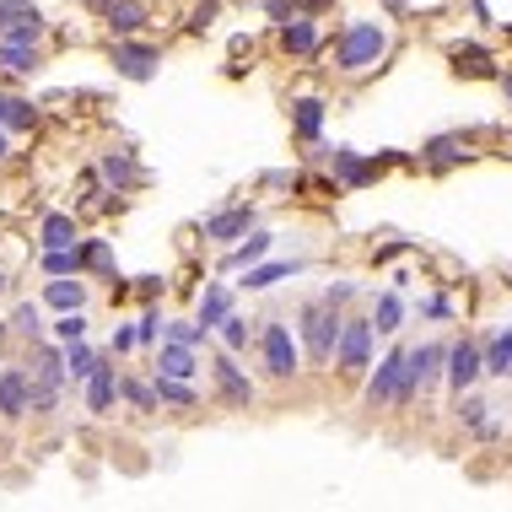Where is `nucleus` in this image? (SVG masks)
Instances as JSON below:
<instances>
[{
  "label": "nucleus",
  "mask_w": 512,
  "mask_h": 512,
  "mask_svg": "<svg viewBox=\"0 0 512 512\" xmlns=\"http://www.w3.org/2000/svg\"><path fill=\"white\" fill-rule=\"evenodd\" d=\"M383 54H389V27L372 22V17H356L340 27L335 38V71L340 76H367L383 65Z\"/></svg>",
  "instance_id": "1"
},
{
  "label": "nucleus",
  "mask_w": 512,
  "mask_h": 512,
  "mask_svg": "<svg viewBox=\"0 0 512 512\" xmlns=\"http://www.w3.org/2000/svg\"><path fill=\"white\" fill-rule=\"evenodd\" d=\"M340 329H345V313H340V308H329V302H308V308L297 313L302 356H308V362H335Z\"/></svg>",
  "instance_id": "2"
},
{
  "label": "nucleus",
  "mask_w": 512,
  "mask_h": 512,
  "mask_svg": "<svg viewBox=\"0 0 512 512\" xmlns=\"http://www.w3.org/2000/svg\"><path fill=\"white\" fill-rule=\"evenodd\" d=\"M405 378H410V345H394L383 362L367 367V410H389V405H405Z\"/></svg>",
  "instance_id": "3"
},
{
  "label": "nucleus",
  "mask_w": 512,
  "mask_h": 512,
  "mask_svg": "<svg viewBox=\"0 0 512 512\" xmlns=\"http://www.w3.org/2000/svg\"><path fill=\"white\" fill-rule=\"evenodd\" d=\"M259 362H265L270 378H297V362H302V340L292 324H281V318H270L265 329H259Z\"/></svg>",
  "instance_id": "4"
},
{
  "label": "nucleus",
  "mask_w": 512,
  "mask_h": 512,
  "mask_svg": "<svg viewBox=\"0 0 512 512\" xmlns=\"http://www.w3.org/2000/svg\"><path fill=\"white\" fill-rule=\"evenodd\" d=\"M372 335H378L372 318H345L340 345H335V367L345 372V378H362V372L372 367Z\"/></svg>",
  "instance_id": "5"
},
{
  "label": "nucleus",
  "mask_w": 512,
  "mask_h": 512,
  "mask_svg": "<svg viewBox=\"0 0 512 512\" xmlns=\"http://www.w3.org/2000/svg\"><path fill=\"white\" fill-rule=\"evenodd\" d=\"M254 221H259V211L254 205H221V211H211L205 216V243H221V248H232V243H243L248 232H254Z\"/></svg>",
  "instance_id": "6"
},
{
  "label": "nucleus",
  "mask_w": 512,
  "mask_h": 512,
  "mask_svg": "<svg viewBox=\"0 0 512 512\" xmlns=\"http://www.w3.org/2000/svg\"><path fill=\"white\" fill-rule=\"evenodd\" d=\"M162 65V49L157 44H141V38H114V71L124 81H151Z\"/></svg>",
  "instance_id": "7"
},
{
  "label": "nucleus",
  "mask_w": 512,
  "mask_h": 512,
  "mask_svg": "<svg viewBox=\"0 0 512 512\" xmlns=\"http://www.w3.org/2000/svg\"><path fill=\"white\" fill-rule=\"evenodd\" d=\"M329 168H335L340 189H367L372 178L389 168V162H383V157H362V151H351V146H335V151H329Z\"/></svg>",
  "instance_id": "8"
},
{
  "label": "nucleus",
  "mask_w": 512,
  "mask_h": 512,
  "mask_svg": "<svg viewBox=\"0 0 512 512\" xmlns=\"http://www.w3.org/2000/svg\"><path fill=\"white\" fill-rule=\"evenodd\" d=\"M437 378H448V345H442V340L410 345V399L426 394Z\"/></svg>",
  "instance_id": "9"
},
{
  "label": "nucleus",
  "mask_w": 512,
  "mask_h": 512,
  "mask_svg": "<svg viewBox=\"0 0 512 512\" xmlns=\"http://www.w3.org/2000/svg\"><path fill=\"white\" fill-rule=\"evenodd\" d=\"M480 378H486V356H480V345L475 340L448 345V389H453V399L469 394Z\"/></svg>",
  "instance_id": "10"
},
{
  "label": "nucleus",
  "mask_w": 512,
  "mask_h": 512,
  "mask_svg": "<svg viewBox=\"0 0 512 512\" xmlns=\"http://www.w3.org/2000/svg\"><path fill=\"white\" fill-rule=\"evenodd\" d=\"M211 378H216V389H221V399H227L232 410L254 405V383H248V372L238 367V351H221L211 362Z\"/></svg>",
  "instance_id": "11"
},
{
  "label": "nucleus",
  "mask_w": 512,
  "mask_h": 512,
  "mask_svg": "<svg viewBox=\"0 0 512 512\" xmlns=\"http://www.w3.org/2000/svg\"><path fill=\"white\" fill-rule=\"evenodd\" d=\"M475 157V146H469V135H432V141L421 146V168H432V173H448V168H459V162Z\"/></svg>",
  "instance_id": "12"
},
{
  "label": "nucleus",
  "mask_w": 512,
  "mask_h": 512,
  "mask_svg": "<svg viewBox=\"0 0 512 512\" xmlns=\"http://www.w3.org/2000/svg\"><path fill=\"white\" fill-rule=\"evenodd\" d=\"M27 399H33V367H0V415H27Z\"/></svg>",
  "instance_id": "13"
},
{
  "label": "nucleus",
  "mask_w": 512,
  "mask_h": 512,
  "mask_svg": "<svg viewBox=\"0 0 512 512\" xmlns=\"http://www.w3.org/2000/svg\"><path fill=\"white\" fill-rule=\"evenodd\" d=\"M281 49L297 54V60H313L318 54V17L313 11H297V17L281 22Z\"/></svg>",
  "instance_id": "14"
},
{
  "label": "nucleus",
  "mask_w": 512,
  "mask_h": 512,
  "mask_svg": "<svg viewBox=\"0 0 512 512\" xmlns=\"http://www.w3.org/2000/svg\"><path fill=\"white\" fill-rule=\"evenodd\" d=\"M44 308H54V313L87 308V281H81V275H49L44 281Z\"/></svg>",
  "instance_id": "15"
},
{
  "label": "nucleus",
  "mask_w": 512,
  "mask_h": 512,
  "mask_svg": "<svg viewBox=\"0 0 512 512\" xmlns=\"http://www.w3.org/2000/svg\"><path fill=\"white\" fill-rule=\"evenodd\" d=\"M98 173L108 178V189H135V184H146V173H141V162L130 157V151H103V162H98Z\"/></svg>",
  "instance_id": "16"
},
{
  "label": "nucleus",
  "mask_w": 512,
  "mask_h": 512,
  "mask_svg": "<svg viewBox=\"0 0 512 512\" xmlns=\"http://www.w3.org/2000/svg\"><path fill=\"white\" fill-rule=\"evenodd\" d=\"M114 399H119V372L98 356V367H92V378H87V410L108 415V410H114Z\"/></svg>",
  "instance_id": "17"
},
{
  "label": "nucleus",
  "mask_w": 512,
  "mask_h": 512,
  "mask_svg": "<svg viewBox=\"0 0 512 512\" xmlns=\"http://www.w3.org/2000/svg\"><path fill=\"white\" fill-rule=\"evenodd\" d=\"M146 17H151L146 0H114V6L103 11V22H108V33H114V38H135L146 27Z\"/></svg>",
  "instance_id": "18"
},
{
  "label": "nucleus",
  "mask_w": 512,
  "mask_h": 512,
  "mask_svg": "<svg viewBox=\"0 0 512 512\" xmlns=\"http://www.w3.org/2000/svg\"><path fill=\"white\" fill-rule=\"evenodd\" d=\"M0 71L6 76H33L38 71V44H27V38H0Z\"/></svg>",
  "instance_id": "19"
},
{
  "label": "nucleus",
  "mask_w": 512,
  "mask_h": 512,
  "mask_svg": "<svg viewBox=\"0 0 512 512\" xmlns=\"http://www.w3.org/2000/svg\"><path fill=\"white\" fill-rule=\"evenodd\" d=\"M308 265H302V259H275V265H265V259H259L254 270H243V286L248 292H270L275 281H286V275H302Z\"/></svg>",
  "instance_id": "20"
},
{
  "label": "nucleus",
  "mask_w": 512,
  "mask_h": 512,
  "mask_svg": "<svg viewBox=\"0 0 512 512\" xmlns=\"http://www.w3.org/2000/svg\"><path fill=\"white\" fill-rule=\"evenodd\" d=\"M292 135H297V141H308V146H318V135H324V103H318V98H297L292 103Z\"/></svg>",
  "instance_id": "21"
},
{
  "label": "nucleus",
  "mask_w": 512,
  "mask_h": 512,
  "mask_svg": "<svg viewBox=\"0 0 512 512\" xmlns=\"http://www.w3.org/2000/svg\"><path fill=\"white\" fill-rule=\"evenodd\" d=\"M71 243H81L71 211H49L44 221H38V248H71Z\"/></svg>",
  "instance_id": "22"
},
{
  "label": "nucleus",
  "mask_w": 512,
  "mask_h": 512,
  "mask_svg": "<svg viewBox=\"0 0 512 512\" xmlns=\"http://www.w3.org/2000/svg\"><path fill=\"white\" fill-rule=\"evenodd\" d=\"M453 71L480 81V76H496V60H491V49H480V44H453Z\"/></svg>",
  "instance_id": "23"
},
{
  "label": "nucleus",
  "mask_w": 512,
  "mask_h": 512,
  "mask_svg": "<svg viewBox=\"0 0 512 512\" xmlns=\"http://www.w3.org/2000/svg\"><path fill=\"white\" fill-rule=\"evenodd\" d=\"M157 372H168V378H195V345H178V340H162L157 351Z\"/></svg>",
  "instance_id": "24"
},
{
  "label": "nucleus",
  "mask_w": 512,
  "mask_h": 512,
  "mask_svg": "<svg viewBox=\"0 0 512 512\" xmlns=\"http://www.w3.org/2000/svg\"><path fill=\"white\" fill-rule=\"evenodd\" d=\"M270 248H275V238H270V232H259V227H254L243 243H232V259H227V265H232V270H254L259 259L270 254Z\"/></svg>",
  "instance_id": "25"
},
{
  "label": "nucleus",
  "mask_w": 512,
  "mask_h": 512,
  "mask_svg": "<svg viewBox=\"0 0 512 512\" xmlns=\"http://www.w3.org/2000/svg\"><path fill=\"white\" fill-rule=\"evenodd\" d=\"M480 356H486V378H507V367H512V324L496 329V335L480 345Z\"/></svg>",
  "instance_id": "26"
},
{
  "label": "nucleus",
  "mask_w": 512,
  "mask_h": 512,
  "mask_svg": "<svg viewBox=\"0 0 512 512\" xmlns=\"http://www.w3.org/2000/svg\"><path fill=\"white\" fill-rule=\"evenodd\" d=\"M81 275H103V281H114V248H108V238L81 243Z\"/></svg>",
  "instance_id": "27"
},
{
  "label": "nucleus",
  "mask_w": 512,
  "mask_h": 512,
  "mask_svg": "<svg viewBox=\"0 0 512 512\" xmlns=\"http://www.w3.org/2000/svg\"><path fill=\"white\" fill-rule=\"evenodd\" d=\"M60 389H65V378H44V372H33V399H27V415H54V410H60Z\"/></svg>",
  "instance_id": "28"
},
{
  "label": "nucleus",
  "mask_w": 512,
  "mask_h": 512,
  "mask_svg": "<svg viewBox=\"0 0 512 512\" xmlns=\"http://www.w3.org/2000/svg\"><path fill=\"white\" fill-rule=\"evenodd\" d=\"M372 324H378V335H394V329L405 324V297H399V286L372 302Z\"/></svg>",
  "instance_id": "29"
},
{
  "label": "nucleus",
  "mask_w": 512,
  "mask_h": 512,
  "mask_svg": "<svg viewBox=\"0 0 512 512\" xmlns=\"http://www.w3.org/2000/svg\"><path fill=\"white\" fill-rule=\"evenodd\" d=\"M119 399H130V410H162V399H157V378H119Z\"/></svg>",
  "instance_id": "30"
},
{
  "label": "nucleus",
  "mask_w": 512,
  "mask_h": 512,
  "mask_svg": "<svg viewBox=\"0 0 512 512\" xmlns=\"http://www.w3.org/2000/svg\"><path fill=\"white\" fill-rule=\"evenodd\" d=\"M216 335H221V351H238V356H243V351H248V340H254V329H248V318L232 308V313L216 324Z\"/></svg>",
  "instance_id": "31"
},
{
  "label": "nucleus",
  "mask_w": 512,
  "mask_h": 512,
  "mask_svg": "<svg viewBox=\"0 0 512 512\" xmlns=\"http://www.w3.org/2000/svg\"><path fill=\"white\" fill-rule=\"evenodd\" d=\"M38 270H44V275H81V243L44 248V254H38Z\"/></svg>",
  "instance_id": "32"
},
{
  "label": "nucleus",
  "mask_w": 512,
  "mask_h": 512,
  "mask_svg": "<svg viewBox=\"0 0 512 512\" xmlns=\"http://www.w3.org/2000/svg\"><path fill=\"white\" fill-rule=\"evenodd\" d=\"M151 378H157V399L162 405H173V410H189L195 405V389H189V378H168V372H151Z\"/></svg>",
  "instance_id": "33"
},
{
  "label": "nucleus",
  "mask_w": 512,
  "mask_h": 512,
  "mask_svg": "<svg viewBox=\"0 0 512 512\" xmlns=\"http://www.w3.org/2000/svg\"><path fill=\"white\" fill-rule=\"evenodd\" d=\"M227 313H232V292H227V286H205V297H200V313H195V318H200L205 329H216Z\"/></svg>",
  "instance_id": "34"
},
{
  "label": "nucleus",
  "mask_w": 512,
  "mask_h": 512,
  "mask_svg": "<svg viewBox=\"0 0 512 512\" xmlns=\"http://www.w3.org/2000/svg\"><path fill=\"white\" fill-rule=\"evenodd\" d=\"M65 367H71V383H87L92 367H98V351H92L87 340H71L65 345Z\"/></svg>",
  "instance_id": "35"
},
{
  "label": "nucleus",
  "mask_w": 512,
  "mask_h": 512,
  "mask_svg": "<svg viewBox=\"0 0 512 512\" xmlns=\"http://www.w3.org/2000/svg\"><path fill=\"white\" fill-rule=\"evenodd\" d=\"M6 329L11 335H22V340H38V329H44V318H38V302H17L6 318Z\"/></svg>",
  "instance_id": "36"
},
{
  "label": "nucleus",
  "mask_w": 512,
  "mask_h": 512,
  "mask_svg": "<svg viewBox=\"0 0 512 512\" xmlns=\"http://www.w3.org/2000/svg\"><path fill=\"white\" fill-rule=\"evenodd\" d=\"M6 130H11V135L38 130V108L27 103V98H6Z\"/></svg>",
  "instance_id": "37"
},
{
  "label": "nucleus",
  "mask_w": 512,
  "mask_h": 512,
  "mask_svg": "<svg viewBox=\"0 0 512 512\" xmlns=\"http://www.w3.org/2000/svg\"><path fill=\"white\" fill-rule=\"evenodd\" d=\"M27 17H44V11H38L33 0H0V33H11V27L27 22Z\"/></svg>",
  "instance_id": "38"
},
{
  "label": "nucleus",
  "mask_w": 512,
  "mask_h": 512,
  "mask_svg": "<svg viewBox=\"0 0 512 512\" xmlns=\"http://www.w3.org/2000/svg\"><path fill=\"white\" fill-rule=\"evenodd\" d=\"M205 335H211V329H205L200 318H173V324H168V335H162V340H178V345H200Z\"/></svg>",
  "instance_id": "39"
},
{
  "label": "nucleus",
  "mask_w": 512,
  "mask_h": 512,
  "mask_svg": "<svg viewBox=\"0 0 512 512\" xmlns=\"http://www.w3.org/2000/svg\"><path fill=\"white\" fill-rule=\"evenodd\" d=\"M54 340H65V345H71V340H87V313H60V318H54Z\"/></svg>",
  "instance_id": "40"
},
{
  "label": "nucleus",
  "mask_w": 512,
  "mask_h": 512,
  "mask_svg": "<svg viewBox=\"0 0 512 512\" xmlns=\"http://www.w3.org/2000/svg\"><path fill=\"white\" fill-rule=\"evenodd\" d=\"M135 335H141V345H157L162 335H168V318H162L157 308H146L141 318H135Z\"/></svg>",
  "instance_id": "41"
},
{
  "label": "nucleus",
  "mask_w": 512,
  "mask_h": 512,
  "mask_svg": "<svg viewBox=\"0 0 512 512\" xmlns=\"http://www.w3.org/2000/svg\"><path fill=\"white\" fill-rule=\"evenodd\" d=\"M491 405H486V399H475V394H459V421L469 426V432H480V426H486L491 421V415H486Z\"/></svg>",
  "instance_id": "42"
},
{
  "label": "nucleus",
  "mask_w": 512,
  "mask_h": 512,
  "mask_svg": "<svg viewBox=\"0 0 512 512\" xmlns=\"http://www.w3.org/2000/svg\"><path fill=\"white\" fill-rule=\"evenodd\" d=\"M108 345H114V351L124 356V351H135V345H141V335H135V324H114V335H108Z\"/></svg>",
  "instance_id": "43"
},
{
  "label": "nucleus",
  "mask_w": 512,
  "mask_h": 512,
  "mask_svg": "<svg viewBox=\"0 0 512 512\" xmlns=\"http://www.w3.org/2000/svg\"><path fill=\"white\" fill-rule=\"evenodd\" d=\"M216 11H221V0H200V6H195V17H189V27H195V33H205V27L216 22Z\"/></svg>",
  "instance_id": "44"
},
{
  "label": "nucleus",
  "mask_w": 512,
  "mask_h": 512,
  "mask_svg": "<svg viewBox=\"0 0 512 512\" xmlns=\"http://www.w3.org/2000/svg\"><path fill=\"white\" fill-rule=\"evenodd\" d=\"M351 297H356V286H351V281H340V286H324V297H318V302H329V308H345Z\"/></svg>",
  "instance_id": "45"
},
{
  "label": "nucleus",
  "mask_w": 512,
  "mask_h": 512,
  "mask_svg": "<svg viewBox=\"0 0 512 512\" xmlns=\"http://www.w3.org/2000/svg\"><path fill=\"white\" fill-rule=\"evenodd\" d=\"M421 318H453V302L448 297H421Z\"/></svg>",
  "instance_id": "46"
},
{
  "label": "nucleus",
  "mask_w": 512,
  "mask_h": 512,
  "mask_svg": "<svg viewBox=\"0 0 512 512\" xmlns=\"http://www.w3.org/2000/svg\"><path fill=\"white\" fill-rule=\"evenodd\" d=\"M265 11L275 22H286V17H297V0H265Z\"/></svg>",
  "instance_id": "47"
},
{
  "label": "nucleus",
  "mask_w": 512,
  "mask_h": 512,
  "mask_svg": "<svg viewBox=\"0 0 512 512\" xmlns=\"http://www.w3.org/2000/svg\"><path fill=\"white\" fill-rule=\"evenodd\" d=\"M135 292H141V297L151 302V297H157V292H162V275H141V286H135Z\"/></svg>",
  "instance_id": "48"
},
{
  "label": "nucleus",
  "mask_w": 512,
  "mask_h": 512,
  "mask_svg": "<svg viewBox=\"0 0 512 512\" xmlns=\"http://www.w3.org/2000/svg\"><path fill=\"white\" fill-rule=\"evenodd\" d=\"M469 17H475V22H486V27H491V6H486V0H469Z\"/></svg>",
  "instance_id": "49"
},
{
  "label": "nucleus",
  "mask_w": 512,
  "mask_h": 512,
  "mask_svg": "<svg viewBox=\"0 0 512 512\" xmlns=\"http://www.w3.org/2000/svg\"><path fill=\"white\" fill-rule=\"evenodd\" d=\"M324 6H335V0H297V11H313V17H318Z\"/></svg>",
  "instance_id": "50"
},
{
  "label": "nucleus",
  "mask_w": 512,
  "mask_h": 512,
  "mask_svg": "<svg viewBox=\"0 0 512 512\" xmlns=\"http://www.w3.org/2000/svg\"><path fill=\"white\" fill-rule=\"evenodd\" d=\"M383 6H389V17H405V11H410V0H383Z\"/></svg>",
  "instance_id": "51"
},
{
  "label": "nucleus",
  "mask_w": 512,
  "mask_h": 512,
  "mask_svg": "<svg viewBox=\"0 0 512 512\" xmlns=\"http://www.w3.org/2000/svg\"><path fill=\"white\" fill-rule=\"evenodd\" d=\"M496 87H502V98H507V108H512V71H507V76H496Z\"/></svg>",
  "instance_id": "52"
},
{
  "label": "nucleus",
  "mask_w": 512,
  "mask_h": 512,
  "mask_svg": "<svg viewBox=\"0 0 512 512\" xmlns=\"http://www.w3.org/2000/svg\"><path fill=\"white\" fill-rule=\"evenodd\" d=\"M11 157V141H6V124H0V162Z\"/></svg>",
  "instance_id": "53"
},
{
  "label": "nucleus",
  "mask_w": 512,
  "mask_h": 512,
  "mask_svg": "<svg viewBox=\"0 0 512 512\" xmlns=\"http://www.w3.org/2000/svg\"><path fill=\"white\" fill-rule=\"evenodd\" d=\"M108 6H114V0H87V11H98V17H103Z\"/></svg>",
  "instance_id": "54"
},
{
  "label": "nucleus",
  "mask_w": 512,
  "mask_h": 512,
  "mask_svg": "<svg viewBox=\"0 0 512 512\" xmlns=\"http://www.w3.org/2000/svg\"><path fill=\"white\" fill-rule=\"evenodd\" d=\"M0 297H6V270H0Z\"/></svg>",
  "instance_id": "55"
},
{
  "label": "nucleus",
  "mask_w": 512,
  "mask_h": 512,
  "mask_svg": "<svg viewBox=\"0 0 512 512\" xmlns=\"http://www.w3.org/2000/svg\"><path fill=\"white\" fill-rule=\"evenodd\" d=\"M0 124H6V98H0Z\"/></svg>",
  "instance_id": "56"
},
{
  "label": "nucleus",
  "mask_w": 512,
  "mask_h": 512,
  "mask_svg": "<svg viewBox=\"0 0 512 512\" xmlns=\"http://www.w3.org/2000/svg\"><path fill=\"white\" fill-rule=\"evenodd\" d=\"M507 141H512V124H507Z\"/></svg>",
  "instance_id": "57"
},
{
  "label": "nucleus",
  "mask_w": 512,
  "mask_h": 512,
  "mask_svg": "<svg viewBox=\"0 0 512 512\" xmlns=\"http://www.w3.org/2000/svg\"><path fill=\"white\" fill-rule=\"evenodd\" d=\"M507 38H512V22H507Z\"/></svg>",
  "instance_id": "58"
},
{
  "label": "nucleus",
  "mask_w": 512,
  "mask_h": 512,
  "mask_svg": "<svg viewBox=\"0 0 512 512\" xmlns=\"http://www.w3.org/2000/svg\"><path fill=\"white\" fill-rule=\"evenodd\" d=\"M507 378H512V367H507Z\"/></svg>",
  "instance_id": "59"
}]
</instances>
